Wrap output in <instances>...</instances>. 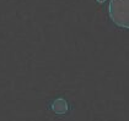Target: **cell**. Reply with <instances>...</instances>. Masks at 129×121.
I'll use <instances>...</instances> for the list:
<instances>
[{"label":"cell","instance_id":"cell-1","mask_svg":"<svg viewBox=\"0 0 129 121\" xmlns=\"http://www.w3.org/2000/svg\"><path fill=\"white\" fill-rule=\"evenodd\" d=\"M108 12L114 25L122 28H129V0H111Z\"/></svg>","mask_w":129,"mask_h":121},{"label":"cell","instance_id":"cell-2","mask_svg":"<svg viewBox=\"0 0 129 121\" xmlns=\"http://www.w3.org/2000/svg\"><path fill=\"white\" fill-rule=\"evenodd\" d=\"M52 110L54 111L55 114H60V115L65 114L68 111V103H67V100L63 99V98L55 99L53 101V104H52Z\"/></svg>","mask_w":129,"mask_h":121}]
</instances>
